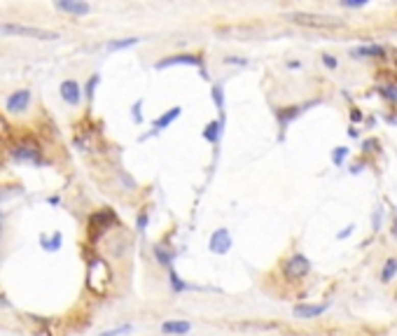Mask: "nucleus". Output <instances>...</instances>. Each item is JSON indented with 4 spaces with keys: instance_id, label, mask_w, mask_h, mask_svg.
Masks as SVG:
<instances>
[{
    "instance_id": "f257e3e1",
    "label": "nucleus",
    "mask_w": 397,
    "mask_h": 336,
    "mask_svg": "<svg viewBox=\"0 0 397 336\" xmlns=\"http://www.w3.org/2000/svg\"><path fill=\"white\" fill-rule=\"evenodd\" d=\"M87 282L96 294H103L108 282H110V269L103 259H91L89 262V271H87Z\"/></svg>"
},
{
    "instance_id": "f03ea898",
    "label": "nucleus",
    "mask_w": 397,
    "mask_h": 336,
    "mask_svg": "<svg viewBox=\"0 0 397 336\" xmlns=\"http://www.w3.org/2000/svg\"><path fill=\"white\" fill-rule=\"evenodd\" d=\"M309 273H311V262H309V257H304V254H292V257L285 259V264H283V276L290 282L302 280V278H306Z\"/></svg>"
},
{
    "instance_id": "7ed1b4c3",
    "label": "nucleus",
    "mask_w": 397,
    "mask_h": 336,
    "mask_svg": "<svg viewBox=\"0 0 397 336\" xmlns=\"http://www.w3.org/2000/svg\"><path fill=\"white\" fill-rule=\"evenodd\" d=\"M0 33L5 35H26V38H38V40H54L59 38L52 31H44V28H35V26H21V23H3L0 26Z\"/></svg>"
},
{
    "instance_id": "20e7f679",
    "label": "nucleus",
    "mask_w": 397,
    "mask_h": 336,
    "mask_svg": "<svg viewBox=\"0 0 397 336\" xmlns=\"http://www.w3.org/2000/svg\"><path fill=\"white\" fill-rule=\"evenodd\" d=\"M292 21L302 23V26H311V28H337V26H341V21L334 19V17H318V14H306V12L292 14Z\"/></svg>"
},
{
    "instance_id": "39448f33",
    "label": "nucleus",
    "mask_w": 397,
    "mask_h": 336,
    "mask_svg": "<svg viewBox=\"0 0 397 336\" xmlns=\"http://www.w3.org/2000/svg\"><path fill=\"white\" fill-rule=\"evenodd\" d=\"M208 250L213 254H227L232 250V234L227 231V229H215V231L210 234Z\"/></svg>"
},
{
    "instance_id": "423d86ee",
    "label": "nucleus",
    "mask_w": 397,
    "mask_h": 336,
    "mask_svg": "<svg viewBox=\"0 0 397 336\" xmlns=\"http://www.w3.org/2000/svg\"><path fill=\"white\" fill-rule=\"evenodd\" d=\"M171 66H201V59L196 54H176L157 61V70H164V68H171Z\"/></svg>"
},
{
    "instance_id": "0eeeda50",
    "label": "nucleus",
    "mask_w": 397,
    "mask_h": 336,
    "mask_svg": "<svg viewBox=\"0 0 397 336\" xmlns=\"http://www.w3.org/2000/svg\"><path fill=\"white\" fill-rule=\"evenodd\" d=\"M12 154H14V159H19V161H33V164H38L40 161V147L33 143V140H23V143H19L17 147L12 149Z\"/></svg>"
},
{
    "instance_id": "6e6552de",
    "label": "nucleus",
    "mask_w": 397,
    "mask_h": 336,
    "mask_svg": "<svg viewBox=\"0 0 397 336\" xmlns=\"http://www.w3.org/2000/svg\"><path fill=\"white\" fill-rule=\"evenodd\" d=\"M327 311V303H299V306H294L292 308V315L294 318H318V315H322Z\"/></svg>"
},
{
    "instance_id": "1a4fd4ad",
    "label": "nucleus",
    "mask_w": 397,
    "mask_h": 336,
    "mask_svg": "<svg viewBox=\"0 0 397 336\" xmlns=\"http://www.w3.org/2000/svg\"><path fill=\"white\" fill-rule=\"evenodd\" d=\"M31 103V91L21 89V91H14V94L7 98V110L10 112H23Z\"/></svg>"
},
{
    "instance_id": "9d476101",
    "label": "nucleus",
    "mask_w": 397,
    "mask_h": 336,
    "mask_svg": "<svg viewBox=\"0 0 397 336\" xmlns=\"http://www.w3.org/2000/svg\"><path fill=\"white\" fill-rule=\"evenodd\" d=\"M61 98L66 100V103H70V105H78L80 98H82V94H80V84L75 82V80H66V82L61 84Z\"/></svg>"
},
{
    "instance_id": "9b49d317",
    "label": "nucleus",
    "mask_w": 397,
    "mask_h": 336,
    "mask_svg": "<svg viewBox=\"0 0 397 336\" xmlns=\"http://www.w3.org/2000/svg\"><path fill=\"white\" fill-rule=\"evenodd\" d=\"M56 7H59L61 12L75 14V17H84V14L91 12V7H89L87 3H75V0H61V3H56Z\"/></svg>"
},
{
    "instance_id": "f8f14e48",
    "label": "nucleus",
    "mask_w": 397,
    "mask_h": 336,
    "mask_svg": "<svg viewBox=\"0 0 397 336\" xmlns=\"http://www.w3.org/2000/svg\"><path fill=\"white\" fill-rule=\"evenodd\" d=\"M189 329H192V325H189L187 320H168V322L161 325V331L171 334V336H182V334H187Z\"/></svg>"
},
{
    "instance_id": "ddd939ff",
    "label": "nucleus",
    "mask_w": 397,
    "mask_h": 336,
    "mask_svg": "<svg viewBox=\"0 0 397 336\" xmlns=\"http://www.w3.org/2000/svg\"><path fill=\"white\" fill-rule=\"evenodd\" d=\"M91 226H98V229H105V226L115 224V213L112 210H98V213H94L91 215Z\"/></svg>"
},
{
    "instance_id": "4468645a",
    "label": "nucleus",
    "mask_w": 397,
    "mask_h": 336,
    "mask_svg": "<svg viewBox=\"0 0 397 336\" xmlns=\"http://www.w3.org/2000/svg\"><path fill=\"white\" fill-rule=\"evenodd\" d=\"M220 136H222V119L208 121V124H206V128H204V138L208 140V143L215 145L217 140H220Z\"/></svg>"
},
{
    "instance_id": "2eb2a0df",
    "label": "nucleus",
    "mask_w": 397,
    "mask_h": 336,
    "mask_svg": "<svg viewBox=\"0 0 397 336\" xmlns=\"http://www.w3.org/2000/svg\"><path fill=\"white\" fill-rule=\"evenodd\" d=\"M180 112H182V108H178V105H176V108H171V110H166L164 115L159 117V119H155V128H157V131L166 128L168 124H171V121H176L178 117H180Z\"/></svg>"
},
{
    "instance_id": "dca6fc26",
    "label": "nucleus",
    "mask_w": 397,
    "mask_h": 336,
    "mask_svg": "<svg viewBox=\"0 0 397 336\" xmlns=\"http://www.w3.org/2000/svg\"><path fill=\"white\" fill-rule=\"evenodd\" d=\"M397 276V257H388L381 269V282H390Z\"/></svg>"
},
{
    "instance_id": "f3484780",
    "label": "nucleus",
    "mask_w": 397,
    "mask_h": 336,
    "mask_svg": "<svg viewBox=\"0 0 397 336\" xmlns=\"http://www.w3.org/2000/svg\"><path fill=\"white\" fill-rule=\"evenodd\" d=\"M152 252H155L157 262H159L161 266H166V269H171V262H173V252H171V250H166L164 245L155 243V245H152Z\"/></svg>"
},
{
    "instance_id": "a211bd4d",
    "label": "nucleus",
    "mask_w": 397,
    "mask_h": 336,
    "mask_svg": "<svg viewBox=\"0 0 397 336\" xmlns=\"http://www.w3.org/2000/svg\"><path fill=\"white\" fill-rule=\"evenodd\" d=\"M383 54H386V49L383 47H379V44H369V47H355L353 51H351V56H379V59H383Z\"/></svg>"
},
{
    "instance_id": "6ab92c4d",
    "label": "nucleus",
    "mask_w": 397,
    "mask_h": 336,
    "mask_svg": "<svg viewBox=\"0 0 397 336\" xmlns=\"http://www.w3.org/2000/svg\"><path fill=\"white\" fill-rule=\"evenodd\" d=\"M379 94L383 96L386 100L397 105V82H390V84H381L379 87Z\"/></svg>"
},
{
    "instance_id": "aec40b11",
    "label": "nucleus",
    "mask_w": 397,
    "mask_h": 336,
    "mask_svg": "<svg viewBox=\"0 0 397 336\" xmlns=\"http://www.w3.org/2000/svg\"><path fill=\"white\" fill-rule=\"evenodd\" d=\"M133 44H138V38H127V40H112L108 42V49H127V47H133Z\"/></svg>"
},
{
    "instance_id": "412c9836",
    "label": "nucleus",
    "mask_w": 397,
    "mask_h": 336,
    "mask_svg": "<svg viewBox=\"0 0 397 336\" xmlns=\"http://www.w3.org/2000/svg\"><path fill=\"white\" fill-rule=\"evenodd\" d=\"M348 157V147H334L332 149V164L334 166H341Z\"/></svg>"
},
{
    "instance_id": "4be33fe9",
    "label": "nucleus",
    "mask_w": 397,
    "mask_h": 336,
    "mask_svg": "<svg viewBox=\"0 0 397 336\" xmlns=\"http://www.w3.org/2000/svg\"><path fill=\"white\" fill-rule=\"evenodd\" d=\"M213 100H215L217 110H220V115H222V110H225V100H222V87H220V84L213 87Z\"/></svg>"
},
{
    "instance_id": "5701e85b",
    "label": "nucleus",
    "mask_w": 397,
    "mask_h": 336,
    "mask_svg": "<svg viewBox=\"0 0 397 336\" xmlns=\"http://www.w3.org/2000/svg\"><path fill=\"white\" fill-rule=\"evenodd\" d=\"M171 285H173V290H176V292H182V290H187V285H185V282H182L180 278H178V273H176L173 269H171Z\"/></svg>"
},
{
    "instance_id": "b1692460",
    "label": "nucleus",
    "mask_w": 397,
    "mask_h": 336,
    "mask_svg": "<svg viewBox=\"0 0 397 336\" xmlns=\"http://www.w3.org/2000/svg\"><path fill=\"white\" fill-rule=\"evenodd\" d=\"M98 75H91L89 77V84H87V98H94V89H96V84H98Z\"/></svg>"
},
{
    "instance_id": "393cba45",
    "label": "nucleus",
    "mask_w": 397,
    "mask_h": 336,
    "mask_svg": "<svg viewBox=\"0 0 397 336\" xmlns=\"http://www.w3.org/2000/svg\"><path fill=\"white\" fill-rule=\"evenodd\" d=\"M127 331H131V325H121V327H117V329L103 331L101 336H119V334H127Z\"/></svg>"
},
{
    "instance_id": "a878e982",
    "label": "nucleus",
    "mask_w": 397,
    "mask_h": 336,
    "mask_svg": "<svg viewBox=\"0 0 397 336\" xmlns=\"http://www.w3.org/2000/svg\"><path fill=\"white\" fill-rule=\"evenodd\" d=\"M322 63H325V66L330 68V70H334V68L339 66V61L334 59V56H332V54H322Z\"/></svg>"
},
{
    "instance_id": "bb28decb",
    "label": "nucleus",
    "mask_w": 397,
    "mask_h": 336,
    "mask_svg": "<svg viewBox=\"0 0 397 336\" xmlns=\"http://www.w3.org/2000/svg\"><path fill=\"white\" fill-rule=\"evenodd\" d=\"M140 105H143V100H136V105L131 108V112H133V121H136V124H140V121H143V117H140Z\"/></svg>"
},
{
    "instance_id": "cd10ccee",
    "label": "nucleus",
    "mask_w": 397,
    "mask_h": 336,
    "mask_svg": "<svg viewBox=\"0 0 397 336\" xmlns=\"http://www.w3.org/2000/svg\"><path fill=\"white\" fill-rule=\"evenodd\" d=\"M225 63H232V66H248V61L238 59V56H225Z\"/></svg>"
},
{
    "instance_id": "c85d7f7f",
    "label": "nucleus",
    "mask_w": 397,
    "mask_h": 336,
    "mask_svg": "<svg viewBox=\"0 0 397 336\" xmlns=\"http://www.w3.org/2000/svg\"><path fill=\"white\" fill-rule=\"evenodd\" d=\"M59 248H61V234L56 231L54 236H52V243L47 245V250H59Z\"/></svg>"
},
{
    "instance_id": "c756f323",
    "label": "nucleus",
    "mask_w": 397,
    "mask_h": 336,
    "mask_svg": "<svg viewBox=\"0 0 397 336\" xmlns=\"http://www.w3.org/2000/svg\"><path fill=\"white\" fill-rule=\"evenodd\" d=\"M341 5H343V7H362V5H364V0H343Z\"/></svg>"
},
{
    "instance_id": "7c9ffc66",
    "label": "nucleus",
    "mask_w": 397,
    "mask_h": 336,
    "mask_svg": "<svg viewBox=\"0 0 397 336\" xmlns=\"http://www.w3.org/2000/svg\"><path fill=\"white\" fill-rule=\"evenodd\" d=\"M145 226H147V215H145V213H140V215H138V229L143 231Z\"/></svg>"
},
{
    "instance_id": "2f4dec72",
    "label": "nucleus",
    "mask_w": 397,
    "mask_h": 336,
    "mask_svg": "<svg viewBox=\"0 0 397 336\" xmlns=\"http://www.w3.org/2000/svg\"><path fill=\"white\" fill-rule=\"evenodd\" d=\"M374 147H376V140H364V145H362L364 152H374Z\"/></svg>"
},
{
    "instance_id": "473e14b6",
    "label": "nucleus",
    "mask_w": 397,
    "mask_h": 336,
    "mask_svg": "<svg viewBox=\"0 0 397 336\" xmlns=\"http://www.w3.org/2000/svg\"><path fill=\"white\" fill-rule=\"evenodd\" d=\"M10 133V126H7V121L0 117V136H7Z\"/></svg>"
},
{
    "instance_id": "72a5a7b5",
    "label": "nucleus",
    "mask_w": 397,
    "mask_h": 336,
    "mask_svg": "<svg viewBox=\"0 0 397 336\" xmlns=\"http://www.w3.org/2000/svg\"><path fill=\"white\" fill-rule=\"evenodd\" d=\"M351 231H353V224H348L343 231H339L337 234V238H346V236H351Z\"/></svg>"
},
{
    "instance_id": "f704fd0d",
    "label": "nucleus",
    "mask_w": 397,
    "mask_h": 336,
    "mask_svg": "<svg viewBox=\"0 0 397 336\" xmlns=\"http://www.w3.org/2000/svg\"><path fill=\"white\" fill-rule=\"evenodd\" d=\"M351 119H353V121H360V119H362V112H360V110H353V112H351Z\"/></svg>"
},
{
    "instance_id": "c9c22d12",
    "label": "nucleus",
    "mask_w": 397,
    "mask_h": 336,
    "mask_svg": "<svg viewBox=\"0 0 397 336\" xmlns=\"http://www.w3.org/2000/svg\"><path fill=\"white\" fill-rule=\"evenodd\" d=\"M392 236H395V238H397V220H395V222H392Z\"/></svg>"
},
{
    "instance_id": "e433bc0d",
    "label": "nucleus",
    "mask_w": 397,
    "mask_h": 336,
    "mask_svg": "<svg viewBox=\"0 0 397 336\" xmlns=\"http://www.w3.org/2000/svg\"><path fill=\"white\" fill-rule=\"evenodd\" d=\"M388 121H390V124H397V115H390L388 117Z\"/></svg>"
},
{
    "instance_id": "4c0bfd02",
    "label": "nucleus",
    "mask_w": 397,
    "mask_h": 336,
    "mask_svg": "<svg viewBox=\"0 0 397 336\" xmlns=\"http://www.w3.org/2000/svg\"><path fill=\"white\" fill-rule=\"evenodd\" d=\"M392 61H395V66H397V51H392Z\"/></svg>"
}]
</instances>
